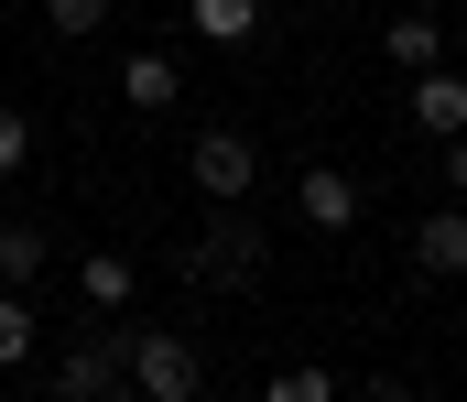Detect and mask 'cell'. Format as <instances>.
<instances>
[{"instance_id": "6da1fadb", "label": "cell", "mask_w": 467, "mask_h": 402, "mask_svg": "<svg viewBox=\"0 0 467 402\" xmlns=\"http://www.w3.org/2000/svg\"><path fill=\"white\" fill-rule=\"evenodd\" d=\"M141 402H207V370H196V348L185 337H130V359H119Z\"/></svg>"}, {"instance_id": "7a4b0ae2", "label": "cell", "mask_w": 467, "mask_h": 402, "mask_svg": "<svg viewBox=\"0 0 467 402\" xmlns=\"http://www.w3.org/2000/svg\"><path fill=\"white\" fill-rule=\"evenodd\" d=\"M185 163H196V196H218V207H239V196H250V174H261V152H250L239 131H207Z\"/></svg>"}, {"instance_id": "3957f363", "label": "cell", "mask_w": 467, "mask_h": 402, "mask_svg": "<svg viewBox=\"0 0 467 402\" xmlns=\"http://www.w3.org/2000/svg\"><path fill=\"white\" fill-rule=\"evenodd\" d=\"M294 218H305V229H358V185L337 163H316V174L294 185Z\"/></svg>"}, {"instance_id": "277c9868", "label": "cell", "mask_w": 467, "mask_h": 402, "mask_svg": "<svg viewBox=\"0 0 467 402\" xmlns=\"http://www.w3.org/2000/svg\"><path fill=\"white\" fill-rule=\"evenodd\" d=\"M413 120H424L435 141L467 131V77H457V66H424V77H413Z\"/></svg>"}, {"instance_id": "5b68a950", "label": "cell", "mask_w": 467, "mask_h": 402, "mask_svg": "<svg viewBox=\"0 0 467 402\" xmlns=\"http://www.w3.org/2000/svg\"><path fill=\"white\" fill-rule=\"evenodd\" d=\"M413 262L435 272V283H457V272H467V207H435V218L413 229Z\"/></svg>"}, {"instance_id": "8992f818", "label": "cell", "mask_w": 467, "mask_h": 402, "mask_svg": "<svg viewBox=\"0 0 467 402\" xmlns=\"http://www.w3.org/2000/svg\"><path fill=\"white\" fill-rule=\"evenodd\" d=\"M119 359H130V337L119 348H77L66 381H55V402H119Z\"/></svg>"}, {"instance_id": "52a82bcc", "label": "cell", "mask_w": 467, "mask_h": 402, "mask_svg": "<svg viewBox=\"0 0 467 402\" xmlns=\"http://www.w3.org/2000/svg\"><path fill=\"white\" fill-rule=\"evenodd\" d=\"M380 55H391L402 77H424V66H446V33H435V11H402V22L380 33Z\"/></svg>"}, {"instance_id": "ba28073f", "label": "cell", "mask_w": 467, "mask_h": 402, "mask_svg": "<svg viewBox=\"0 0 467 402\" xmlns=\"http://www.w3.org/2000/svg\"><path fill=\"white\" fill-rule=\"evenodd\" d=\"M196 272H207V283H239V272H261V240H250V218H218V240H207V251H196Z\"/></svg>"}, {"instance_id": "9c48e42d", "label": "cell", "mask_w": 467, "mask_h": 402, "mask_svg": "<svg viewBox=\"0 0 467 402\" xmlns=\"http://www.w3.org/2000/svg\"><path fill=\"white\" fill-rule=\"evenodd\" d=\"M174 88H185V77H174V55H152V44L119 66V98H130V109H174Z\"/></svg>"}, {"instance_id": "30bf717a", "label": "cell", "mask_w": 467, "mask_h": 402, "mask_svg": "<svg viewBox=\"0 0 467 402\" xmlns=\"http://www.w3.org/2000/svg\"><path fill=\"white\" fill-rule=\"evenodd\" d=\"M196 33L207 44H250L261 33V0H196Z\"/></svg>"}, {"instance_id": "8fae6325", "label": "cell", "mask_w": 467, "mask_h": 402, "mask_svg": "<svg viewBox=\"0 0 467 402\" xmlns=\"http://www.w3.org/2000/svg\"><path fill=\"white\" fill-rule=\"evenodd\" d=\"M33 272H44V229L11 218V229H0V283H33Z\"/></svg>"}, {"instance_id": "7c38bea8", "label": "cell", "mask_w": 467, "mask_h": 402, "mask_svg": "<svg viewBox=\"0 0 467 402\" xmlns=\"http://www.w3.org/2000/svg\"><path fill=\"white\" fill-rule=\"evenodd\" d=\"M22 359H33V304L0 294V370H22Z\"/></svg>"}, {"instance_id": "4fadbf2b", "label": "cell", "mask_w": 467, "mask_h": 402, "mask_svg": "<svg viewBox=\"0 0 467 402\" xmlns=\"http://www.w3.org/2000/svg\"><path fill=\"white\" fill-rule=\"evenodd\" d=\"M88 304H130V262H119V251L88 262Z\"/></svg>"}, {"instance_id": "5bb4252c", "label": "cell", "mask_w": 467, "mask_h": 402, "mask_svg": "<svg viewBox=\"0 0 467 402\" xmlns=\"http://www.w3.org/2000/svg\"><path fill=\"white\" fill-rule=\"evenodd\" d=\"M261 402H337V381H327V370H283Z\"/></svg>"}, {"instance_id": "9a60e30c", "label": "cell", "mask_w": 467, "mask_h": 402, "mask_svg": "<svg viewBox=\"0 0 467 402\" xmlns=\"http://www.w3.org/2000/svg\"><path fill=\"white\" fill-rule=\"evenodd\" d=\"M44 22H55V33H99V22H109V0H44Z\"/></svg>"}, {"instance_id": "2e32d148", "label": "cell", "mask_w": 467, "mask_h": 402, "mask_svg": "<svg viewBox=\"0 0 467 402\" xmlns=\"http://www.w3.org/2000/svg\"><path fill=\"white\" fill-rule=\"evenodd\" d=\"M22 152H33V120H22V109H0V174H11Z\"/></svg>"}, {"instance_id": "e0dca14e", "label": "cell", "mask_w": 467, "mask_h": 402, "mask_svg": "<svg viewBox=\"0 0 467 402\" xmlns=\"http://www.w3.org/2000/svg\"><path fill=\"white\" fill-rule=\"evenodd\" d=\"M446 185L467 196V131H446Z\"/></svg>"}, {"instance_id": "ac0fdd59", "label": "cell", "mask_w": 467, "mask_h": 402, "mask_svg": "<svg viewBox=\"0 0 467 402\" xmlns=\"http://www.w3.org/2000/svg\"><path fill=\"white\" fill-rule=\"evenodd\" d=\"M369 402H413V392H402V381H369Z\"/></svg>"}]
</instances>
